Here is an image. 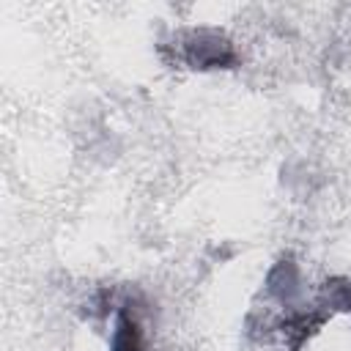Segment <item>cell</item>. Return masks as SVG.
<instances>
[{"label":"cell","mask_w":351,"mask_h":351,"mask_svg":"<svg viewBox=\"0 0 351 351\" xmlns=\"http://www.w3.org/2000/svg\"><path fill=\"white\" fill-rule=\"evenodd\" d=\"M112 351H140V335H137V324L123 318L118 324L115 340H112Z\"/></svg>","instance_id":"6da1fadb"}]
</instances>
